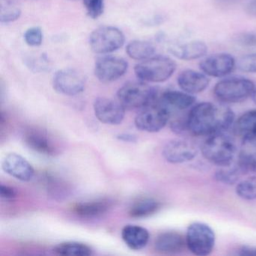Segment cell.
I'll list each match as a JSON object with an SVG mask.
<instances>
[{"mask_svg":"<svg viewBox=\"0 0 256 256\" xmlns=\"http://www.w3.org/2000/svg\"><path fill=\"white\" fill-rule=\"evenodd\" d=\"M88 16L92 19H97L103 14L104 0H82Z\"/></svg>","mask_w":256,"mask_h":256,"instance_id":"cell-30","label":"cell"},{"mask_svg":"<svg viewBox=\"0 0 256 256\" xmlns=\"http://www.w3.org/2000/svg\"><path fill=\"white\" fill-rule=\"evenodd\" d=\"M198 152V146L193 142L186 139H174L164 146L162 156L172 164H181L194 160Z\"/></svg>","mask_w":256,"mask_h":256,"instance_id":"cell-12","label":"cell"},{"mask_svg":"<svg viewBox=\"0 0 256 256\" xmlns=\"http://www.w3.org/2000/svg\"><path fill=\"white\" fill-rule=\"evenodd\" d=\"M125 36L118 28L104 26L97 28L90 36L91 50L98 54L116 52L124 46Z\"/></svg>","mask_w":256,"mask_h":256,"instance_id":"cell-8","label":"cell"},{"mask_svg":"<svg viewBox=\"0 0 256 256\" xmlns=\"http://www.w3.org/2000/svg\"><path fill=\"white\" fill-rule=\"evenodd\" d=\"M256 90L254 83L242 77L223 79L214 86V94L217 100L224 103H238L252 96Z\"/></svg>","mask_w":256,"mask_h":256,"instance_id":"cell-5","label":"cell"},{"mask_svg":"<svg viewBox=\"0 0 256 256\" xmlns=\"http://www.w3.org/2000/svg\"><path fill=\"white\" fill-rule=\"evenodd\" d=\"M94 109L97 119L107 125H119L125 118L126 108L118 100L100 97L94 102Z\"/></svg>","mask_w":256,"mask_h":256,"instance_id":"cell-11","label":"cell"},{"mask_svg":"<svg viewBox=\"0 0 256 256\" xmlns=\"http://www.w3.org/2000/svg\"><path fill=\"white\" fill-rule=\"evenodd\" d=\"M128 70V62L122 58L104 56L98 58L95 64L96 77L102 83H110L120 78Z\"/></svg>","mask_w":256,"mask_h":256,"instance_id":"cell-10","label":"cell"},{"mask_svg":"<svg viewBox=\"0 0 256 256\" xmlns=\"http://www.w3.org/2000/svg\"><path fill=\"white\" fill-rule=\"evenodd\" d=\"M48 59L46 56H41L40 58H34L29 61L31 68H35L36 72L43 71L44 68H47Z\"/></svg>","mask_w":256,"mask_h":256,"instance_id":"cell-34","label":"cell"},{"mask_svg":"<svg viewBox=\"0 0 256 256\" xmlns=\"http://www.w3.org/2000/svg\"><path fill=\"white\" fill-rule=\"evenodd\" d=\"M203 156L218 167L229 166L234 162L236 154L234 140L224 132L209 136L202 145Z\"/></svg>","mask_w":256,"mask_h":256,"instance_id":"cell-3","label":"cell"},{"mask_svg":"<svg viewBox=\"0 0 256 256\" xmlns=\"http://www.w3.org/2000/svg\"><path fill=\"white\" fill-rule=\"evenodd\" d=\"M160 100L172 112L190 108L196 102V98L194 95L184 91L167 90L160 94Z\"/></svg>","mask_w":256,"mask_h":256,"instance_id":"cell-20","label":"cell"},{"mask_svg":"<svg viewBox=\"0 0 256 256\" xmlns=\"http://www.w3.org/2000/svg\"><path fill=\"white\" fill-rule=\"evenodd\" d=\"M238 162L245 172L256 170V133L244 138Z\"/></svg>","mask_w":256,"mask_h":256,"instance_id":"cell-22","label":"cell"},{"mask_svg":"<svg viewBox=\"0 0 256 256\" xmlns=\"http://www.w3.org/2000/svg\"><path fill=\"white\" fill-rule=\"evenodd\" d=\"M24 140L28 148L35 152L46 156H54L58 154L56 143L48 132L42 128L30 127L25 131Z\"/></svg>","mask_w":256,"mask_h":256,"instance_id":"cell-14","label":"cell"},{"mask_svg":"<svg viewBox=\"0 0 256 256\" xmlns=\"http://www.w3.org/2000/svg\"><path fill=\"white\" fill-rule=\"evenodd\" d=\"M0 196L2 198L12 199L17 196V192L12 187L2 185L0 188Z\"/></svg>","mask_w":256,"mask_h":256,"instance_id":"cell-35","label":"cell"},{"mask_svg":"<svg viewBox=\"0 0 256 256\" xmlns=\"http://www.w3.org/2000/svg\"><path fill=\"white\" fill-rule=\"evenodd\" d=\"M172 112L158 100L150 106L142 109L134 119L137 128L142 132L154 133L161 131L168 122Z\"/></svg>","mask_w":256,"mask_h":256,"instance_id":"cell-6","label":"cell"},{"mask_svg":"<svg viewBox=\"0 0 256 256\" xmlns=\"http://www.w3.org/2000/svg\"><path fill=\"white\" fill-rule=\"evenodd\" d=\"M216 4L221 6H230L235 5L238 2H241L242 0H214Z\"/></svg>","mask_w":256,"mask_h":256,"instance_id":"cell-37","label":"cell"},{"mask_svg":"<svg viewBox=\"0 0 256 256\" xmlns=\"http://www.w3.org/2000/svg\"><path fill=\"white\" fill-rule=\"evenodd\" d=\"M52 84L58 94L73 96L83 92L86 85V78L83 73L78 70L64 68L55 73Z\"/></svg>","mask_w":256,"mask_h":256,"instance_id":"cell-9","label":"cell"},{"mask_svg":"<svg viewBox=\"0 0 256 256\" xmlns=\"http://www.w3.org/2000/svg\"><path fill=\"white\" fill-rule=\"evenodd\" d=\"M156 48L149 42L134 40L126 46V53L132 59L136 60H144L154 56Z\"/></svg>","mask_w":256,"mask_h":256,"instance_id":"cell-25","label":"cell"},{"mask_svg":"<svg viewBox=\"0 0 256 256\" xmlns=\"http://www.w3.org/2000/svg\"><path fill=\"white\" fill-rule=\"evenodd\" d=\"M2 170L10 176L24 182L31 180L35 174L32 164L22 156L10 154L2 160Z\"/></svg>","mask_w":256,"mask_h":256,"instance_id":"cell-15","label":"cell"},{"mask_svg":"<svg viewBox=\"0 0 256 256\" xmlns=\"http://www.w3.org/2000/svg\"><path fill=\"white\" fill-rule=\"evenodd\" d=\"M215 241V233L208 224L193 222L188 226L186 244L192 254L198 256H208L214 250Z\"/></svg>","mask_w":256,"mask_h":256,"instance_id":"cell-7","label":"cell"},{"mask_svg":"<svg viewBox=\"0 0 256 256\" xmlns=\"http://www.w3.org/2000/svg\"><path fill=\"white\" fill-rule=\"evenodd\" d=\"M22 14L20 4L16 0H2L0 7L1 23L8 24L16 22Z\"/></svg>","mask_w":256,"mask_h":256,"instance_id":"cell-28","label":"cell"},{"mask_svg":"<svg viewBox=\"0 0 256 256\" xmlns=\"http://www.w3.org/2000/svg\"><path fill=\"white\" fill-rule=\"evenodd\" d=\"M236 192L239 197L245 200L256 199V178L251 176L240 181L236 185Z\"/></svg>","mask_w":256,"mask_h":256,"instance_id":"cell-29","label":"cell"},{"mask_svg":"<svg viewBox=\"0 0 256 256\" xmlns=\"http://www.w3.org/2000/svg\"><path fill=\"white\" fill-rule=\"evenodd\" d=\"M118 139H120V140H124V142H136V140H137V138H136V136H133V134H120L119 136H118Z\"/></svg>","mask_w":256,"mask_h":256,"instance_id":"cell-39","label":"cell"},{"mask_svg":"<svg viewBox=\"0 0 256 256\" xmlns=\"http://www.w3.org/2000/svg\"><path fill=\"white\" fill-rule=\"evenodd\" d=\"M236 66L234 58L226 53L215 54L206 56L199 64L202 72L210 77H226Z\"/></svg>","mask_w":256,"mask_h":256,"instance_id":"cell-13","label":"cell"},{"mask_svg":"<svg viewBox=\"0 0 256 256\" xmlns=\"http://www.w3.org/2000/svg\"><path fill=\"white\" fill-rule=\"evenodd\" d=\"M24 40L28 46L38 47L42 44L43 34L41 28L38 26L30 28L24 34Z\"/></svg>","mask_w":256,"mask_h":256,"instance_id":"cell-33","label":"cell"},{"mask_svg":"<svg viewBox=\"0 0 256 256\" xmlns=\"http://www.w3.org/2000/svg\"><path fill=\"white\" fill-rule=\"evenodd\" d=\"M238 70L245 73H256V53L241 56L236 62Z\"/></svg>","mask_w":256,"mask_h":256,"instance_id":"cell-31","label":"cell"},{"mask_svg":"<svg viewBox=\"0 0 256 256\" xmlns=\"http://www.w3.org/2000/svg\"><path fill=\"white\" fill-rule=\"evenodd\" d=\"M244 172H246L239 162L236 164H234L233 162L229 166L220 167L216 173V179L222 184L232 185L238 182L240 176Z\"/></svg>","mask_w":256,"mask_h":256,"instance_id":"cell-27","label":"cell"},{"mask_svg":"<svg viewBox=\"0 0 256 256\" xmlns=\"http://www.w3.org/2000/svg\"><path fill=\"white\" fill-rule=\"evenodd\" d=\"M160 208V204L157 200L152 198H142L133 204L128 210V215L132 218H146L154 215Z\"/></svg>","mask_w":256,"mask_h":256,"instance_id":"cell-24","label":"cell"},{"mask_svg":"<svg viewBox=\"0 0 256 256\" xmlns=\"http://www.w3.org/2000/svg\"><path fill=\"white\" fill-rule=\"evenodd\" d=\"M178 84L182 91L194 95L203 92L208 88L210 79L204 73L186 70L180 73Z\"/></svg>","mask_w":256,"mask_h":256,"instance_id":"cell-16","label":"cell"},{"mask_svg":"<svg viewBox=\"0 0 256 256\" xmlns=\"http://www.w3.org/2000/svg\"><path fill=\"white\" fill-rule=\"evenodd\" d=\"M239 254L241 256H256V247L242 246L240 250Z\"/></svg>","mask_w":256,"mask_h":256,"instance_id":"cell-36","label":"cell"},{"mask_svg":"<svg viewBox=\"0 0 256 256\" xmlns=\"http://www.w3.org/2000/svg\"><path fill=\"white\" fill-rule=\"evenodd\" d=\"M116 96L126 109L142 110L155 102L160 94L146 82L139 80L125 84L120 88Z\"/></svg>","mask_w":256,"mask_h":256,"instance_id":"cell-2","label":"cell"},{"mask_svg":"<svg viewBox=\"0 0 256 256\" xmlns=\"http://www.w3.org/2000/svg\"><path fill=\"white\" fill-rule=\"evenodd\" d=\"M246 12L250 16L256 17V0H251L246 6Z\"/></svg>","mask_w":256,"mask_h":256,"instance_id":"cell-38","label":"cell"},{"mask_svg":"<svg viewBox=\"0 0 256 256\" xmlns=\"http://www.w3.org/2000/svg\"><path fill=\"white\" fill-rule=\"evenodd\" d=\"M54 252L60 256H89L92 254V250L89 246L72 241L58 244L54 248Z\"/></svg>","mask_w":256,"mask_h":256,"instance_id":"cell-26","label":"cell"},{"mask_svg":"<svg viewBox=\"0 0 256 256\" xmlns=\"http://www.w3.org/2000/svg\"><path fill=\"white\" fill-rule=\"evenodd\" d=\"M252 98H253V101H254V102L256 103V89L254 90V92H253Z\"/></svg>","mask_w":256,"mask_h":256,"instance_id":"cell-40","label":"cell"},{"mask_svg":"<svg viewBox=\"0 0 256 256\" xmlns=\"http://www.w3.org/2000/svg\"><path fill=\"white\" fill-rule=\"evenodd\" d=\"M110 200L106 199L92 200V202H80L73 206V212L80 216L94 217L102 215L108 210L110 208Z\"/></svg>","mask_w":256,"mask_h":256,"instance_id":"cell-21","label":"cell"},{"mask_svg":"<svg viewBox=\"0 0 256 256\" xmlns=\"http://www.w3.org/2000/svg\"><path fill=\"white\" fill-rule=\"evenodd\" d=\"M168 50L178 59L191 61L204 56L208 53V46L204 42L193 40L182 44H173Z\"/></svg>","mask_w":256,"mask_h":256,"instance_id":"cell-17","label":"cell"},{"mask_svg":"<svg viewBox=\"0 0 256 256\" xmlns=\"http://www.w3.org/2000/svg\"><path fill=\"white\" fill-rule=\"evenodd\" d=\"M236 136L242 139L256 133V110H248L241 115L234 125Z\"/></svg>","mask_w":256,"mask_h":256,"instance_id":"cell-23","label":"cell"},{"mask_svg":"<svg viewBox=\"0 0 256 256\" xmlns=\"http://www.w3.org/2000/svg\"><path fill=\"white\" fill-rule=\"evenodd\" d=\"M234 120V114L230 108L202 102L192 108L186 122L188 131L194 136H211L224 132Z\"/></svg>","mask_w":256,"mask_h":256,"instance_id":"cell-1","label":"cell"},{"mask_svg":"<svg viewBox=\"0 0 256 256\" xmlns=\"http://www.w3.org/2000/svg\"><path fill=\"white\" fill-rule=\"evenodd\" d=\"M122 240L132 250H140L148 245L149 232L145 228L136 224H127L121 232Z\"/></svg>","mask_w":256,"mask_h":256,"instance_id":"cell-19","label":"cell"},{"mask_svg":"<svg viewBox=\"0 0 256 256\" xmlns=\"http://www.w3.org/2000/svg\"><path fill=\"white\" fill-rule=\"evenodd\" d=\"M234 41L241 47H256V31L239 32L234 37Z\"/></svg>","mask_w":256,"mask_h":256,"instance_id":"cell-32","label":"cell"},{"mask_svg":"<svg viewBox=\"0 0 256 256\" xmlns=\"http://www.w3.org/2000/svg\"><path fill=\"white\" fill-rule=\"evenodd\" d=\"M186 238L176 232H167L160 234L155 241V248L163 254H176L185 248Z\"/></svg>","mask_w":256,"mask_h":256,"instance_id":"cell-18","label":"cell"},{"mask_svg":"<svg viewBox=\"0 0 256 256\" xmlns=\"http://www.w3.org/2000/svg\"><path fill=\"white\" fill-rule=\"evenodd\" d=\"M176 68V62L170 58L154 56L137 64L134 73L139 80L146 83H162L173 76Z\"/></svg>","mask_w":256,"mask_h":256,"instance_id":"cell-4","label":"cell"}]
</instances>
